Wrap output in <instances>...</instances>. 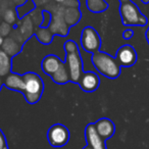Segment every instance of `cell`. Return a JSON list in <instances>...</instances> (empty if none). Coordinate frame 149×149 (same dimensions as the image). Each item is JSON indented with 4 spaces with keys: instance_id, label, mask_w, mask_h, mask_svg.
Wrapping results in <instances>:
<instances>
[{
    "instance_id": "8992f818",
    "label": "cell",
    "mask_w": 149,
    "mask_h": 149,
    "mask_svg": "<svg viewBox=\"0 0 149 149\" xmlns=\"http://www.w3.org/2000/svg\"><path fill=\"white\" fill-rule=\"evenodd\" d=\"M81 46L88 53H95L100 51L101 48V38L93 27H85L82 30L81 37H80Z\"/></svg>"
},
{
    "instance_id": "9a60e30c",
    "label": "cell",
    "mask_w": 149,
    "mask_h": 149,
    "mask_svg": "<svg viewBox=\"0 0 149 149\" xmlns=\"http://www.w3.org/2000/svg\"><path fill=\"white\" fill-rule=\"evenodd\" d=\"M2 49L8 54L10 57H13V55L17 54L22 50V47L17 44V42H15L13 39H7L4 40L2 45Z\"/></svg>"
},
{
    "instance_id": "e0dca14e",
    "label": "cell",
    "mask_w": 149,
    "mask_h": 149,
    "mask_svg": "<svg viewBox=\"0 0 149 149\" xmlns=\"http://www.w3.org/2000/svg\"><path fill=\"white\" fill-rule=\"evenodd\" d=\"M3 17H4L5 23H7L8 25L9 24H13L17 21V13L13 10H11V9H8V10H6V13H4Z\"/></svg>"
},
{
    "instance_id": "7402d4cb",
    "label": "cell",
    "mask_w": 149,
    "mask_h": 149,
    "mask_svg": "<svg viewBox=\"0 0 149 149\" xmlns=\"http://www.w3.org/2000/svg\"><path fill=\"white\" fill-rule=\"evenodd\" d=\"M3 42H4V39H3V37L1 35H0V47H2L3 45Z\"/></svg>"
},
{
    "instance_id": "7c38bea8",
    "label": "cell",
    "mask_w": 149,
    "mask_h": 149,
    "mask_svg": "<svg viewBox=\"0 0 149 149\" xmlns=\"http://www.w3.org/2000/svg\"><path fill=\"white\" fill-rule=\"evenodd\" d=\"M3 86L8 88L9 90L13 91H17L23 94L24 92V77L23 74H15V72H10L8 76L5 77L3 80Z\"/></svg>"
},
{
    "instance_id": "603a6c76",
    "label": "cell",
    "mask_w": 149,
    "mask_h": 149,
    "mask_svg": "<svg viewBox=\"0 0 149 149\" xmlns=\"http://www.w3.org/2000/svg\"><path fill=\"white\" fill-rule=\"evenodd\" d=\"M3 87V80H2V78L0 77V91H1V88Z\"/></svg>"
},
{
    "instance_id": "ffe728a7",
    "label": "cell",
    "mask_w": 149,
    "mask_h": 149,
    "mask_svg": "<svg viewBox=\"0 0 149 149\" xmlns=\"http://www.w3.org/2000/svg\"><path fill=\"white\" fill-rule=\"evenodd\" d=\"M133 36H134V31H133V29H127L123 32V38H125V39H127V40L133 38Z\"/></svg>"
},
{
    "instance_id": "d4e9b609",
    "label": "cell",
    "mask_w": 149,
    "mask_h": 149,
    "mask_svg": "<svg viewBox=\"0 0 149 149\" xmlns=\"http://www.w3.org/2000/svg\"><path fill=\"white\" fill-rule=\"evenodd\" d=\"M55 1H56V2H58V3H63L65 0H55Z\"/></svg>"
},
{
    "instance_id": "52a82bcc",
    "label": "cell",
    "mask_w": 149,
    "mask_h": 149,
    "mask_svg": "<svg viewBox=\"0 0 149 149\" xmlns=\"http://www.w3.org/2000/svg\"><path fill=\"white\" fill-rule=\"evenodd\" d=\"M70 131L61 124H55L48 129L47 140L53 147H62L70 141Z\"/></svg>"
},
{
    "instance_id": "6da1fadb",
    "label": "cell",
    "mask_w": 149,
    "mask_h": 149,
    "mask_svg": "<svg viewBox=\"0 0 149 149\" xmlns=\"http://www.w3.org/2000/svg\"><path fill=\"white\" fill-rule=\"evenodd\" d=\"M41 70L58 85H64L70 82L65 62L54 54H49L43 58L41 62Z\"/></svg>"
},
{
    "instance_id": "cb8c5ba5",
    "label": "cell",
    "mask_w": 149,
    "mask_h": 149,
    "mask_svg": "<svg viewBox=\"0 0 149 149\" xmlns=\"http://www.w3.org/2000/svg\"><path fill=\"white\" fill-rule=\"evenodd\" d=\"M141 1H142L144 4H147V3H149V0H141Z\"/></svg>"
},
{
    "instance_id": "ba28073f",
    "label": "cell",
    "mask_w": 149,
    "mask_h": 149,
    "mask_svg": "<svg viewBox=\"0 0 149 149\" xmlns=\"http://www.w3.org/2000/svg\"><path fill=\"white\" fill-rule=\"evenodd\" d=\"M116 59L122 68H130L133 66L137 61V52L132 45L120 46L116 54Z\"/></svg>"
},
{
    "instance_id": "d6986e66",
    "label": "cell",
    "mask_w": 149,
    "mask_h": 149,
    "mask_svg": "<svg viewBox=\"0 0 149 149\" xmlns=\"http://www.w3.org/2000/svg\"><path fill=\"white\" fill-rule=\"evenodd\" d=\"M0 149H8L6 137H5L4 133L1 131V129H0Z\"/></svg>"
},
{
    "instance_id": "3957f363",
    "label": "cell",
    "mask_w": 149,
    "mask_h": 149,
    "mask_svg": "<svg viewBox=\"0 0 149 149\" xmlns=\"http://www.w3.org/2000/svg\"><path fill=\"white\" fill-rule=\"evenodd\" d=\"M24 92L23 95L29 104H36L41 99L44 92V83L39 74L33 72L23 74Z\"/></svg>"
},
{
    "instance_id": "7a4b0ae2",
    "label": "cell",
    "mask_w": 149,
    "mask_h": 149,
    "mask_svg": "<svg viewBox=\"0 0 149 149\" xmlns=\"http://www.w3.org/2000/svg\"><path fill=\"white\" fill-rule=\"evenodd\" d=\"M92 63L98 72L108 79L114 80L120 74L122 66L116 57L103 51H98L92 54Z\"/></svg>"
},
{
    "instance_id": "484cf974",
    "label": "cell",
    "mask_w": 149,
    "mask_h": 149,
    "mask_svg": "<svg viewBox=\"0 0 149 149\" xmlns=\"http://www.w3.org/2000/svg\"><path fill=\"white\" fill-rule=\"evenodd\" d=\"M83 149H92V148H91V147H89V146H88V145H87V146H85Z\"/></svg>"
},
{
    "instance_id": "277c9868",
    "label": "cell",
    "mask_w": 149,
    "mask_h": 149,
    "mask_svg": "<svg viewBox=\"0 0 149 149\" xmlns=\"http://www.w3.org/2000/svg\"><path fill=\"white\" fill-rule=\"evenodd\" d=\"M120 15L124 26H141L147 25V17L142 13L136 4L131 0L123 1L120 5Z\"/></svg>"
},
{
    "instance_id": "9c48e42d",
    "label": "cell",
    "mask_w": 149,
    "mask_h": 149,
    "mask_svg": "<svg viewBox=\"0 0 149 149\" xmlns=\"http://www.w3.org/2000/svg\"><path fill=\"white\" fill-rule=\"evenodd\" d=\"M100 81L101 80H100L99 76L95 72L88 70V72H84L78 85L81 87V89L84 92L92 93V92H95L99 88Z\"/></svg>"
},
{
    "instance_id": "5b68a950",
    "label": "cell",
    "mask_w": 149,
    "mask_h": 149,
    "mask_svg": "<svg viewBox=\"0 0 149 149\" xmlns=\"http://www.w3.org/2000/svg\"><path fill=\"white\" fill-rule=\"evenodd\" d=\"M65 62L66 68L68 72V77L70 82L74 84H79L82 76L84 74V65L83 59L80 51L72 52V53H66L65 55Z\"/></svg>"
},
{
    "instance_id": "2e32d148",
    "label": "cell",
    "mask_w": 149,
    "mask_h": 149,
    "mask_svg": "<svg viewBox=\"0 0 149 149\" xmlns=\"http://www.w3.org/2000/svg\"><path fill=\"white\" fill-rule=\"evenodd\" d=\"M63 49L66 53H72V52H76V51H80V48L78 46V44L76 43L74 41L72 40H68L66 41L65 43L63 44Z\"/></svg>"
},
{
    "instance_id": "4fadbf2b",
    "label": "cell",
    "mask_w": 149,
    "mask_h": 149,
    "mask_svg": "<svg viewBox=\"0 0 149 149\" xmlns=\"http://www.w3.org/2000/svg\"><path fill=\"white\" fill-rule=\"evenodd\" d=\"M11 59L13 57L8 55L2 48H0V77H6L11 72Z\"/></svg>"
},
{
    "instance_id": "8fae6325",
    "label": "cell",
    "mask_w": 149,
    "mask_h": 149,
    "mask_svg": "<svg viewBox=\"0 0 149 149\" xmlns=\"http://www.w3.org/2000/svg\"><path fill=\"white\" fill-rule=\"evenodd\" d=\"M94 127H95L96 132L103 140L110 139L116 132V126L113 122L107 118H102L96 120L94 123Z\"/></svg>"
},
{
    "instance_id": "30bf717a",
    "label": "cell",
    "mask_w": 149,
    "mask_h": 149,
    "mask_svg": "<svg viewBox=\"0 0 149 149\" xmlns=\"http://www.w3.org/2000/svg\"><path fill=\"white\" fill-rule=\"evenodd\" d=\"M85 138L87 145L92 149H106L105 140H103L96 132L94 124L87 125L85 129Z\"/></svg>"
},
{
    "instance_id": "5bb4252c",
    "label": "cell",
    "mask_w": 149,
    "mask_h": 149,
    "mask_svg": "<svg viewBox=\"0 0 149 149\" xmlns=\"http://www.w3.org/2000/svg\"><path fill=\"white\" fill-rule=\"evenodd\" d=\"M86 6L91 13H100L105 11L109 5L105 0H86Z\"/></svg>"
},
{
    "instance_id": "44dd1931",
    "label": "cell",
    "mask_w": 149,
    "mask_h": 149,
    "mask_svg": "<svg viewBox=\"0 0 149 149\" xmlns=\"http://www.w3.org/2000/svg\"><path fill=\"white\" fill-rule=\"evenodd\" d=\"M145 38H146L147 42H148V44H149V27H148V29L146 30V32H145Z\"/></svg>"
},
{
    "instance_id": "ac0fdd59",
    "label": "cell",
    "mask_w": 149,
    "mask_h": 149,
    "mask_svg": "<svg viewBox=\"0 0 149 149\" xmlns=\"http://www.w3.org/2000/svg\"><path fill=\"white\" fill-rule=\"evenodd\" d=\"M10 32V27L7 23H0V35L4 37V36H7L8 33Z\"/></svg>"
}]
</instances>
